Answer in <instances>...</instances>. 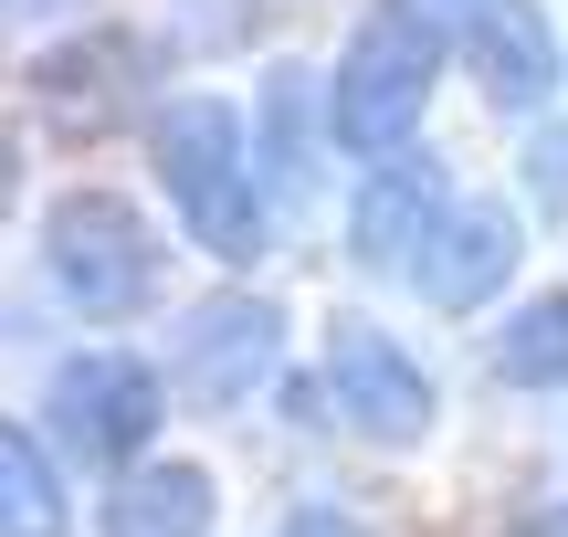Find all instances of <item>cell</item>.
Returning a JSON list of instances; mask_svg holds the SVG:
<instances>
[{
	"instance_id": "6da1fadb",
	"label": "cell",
	"mask_w": 568,
	"mask_h": 537,
	"mask_svg": "<svg viewBox=\"0 0 568 537\" xmlns=\"http://www.w3.org/2000/svg\"><path fill=\"white\" fill-rule=\"evenodd\" d=\"M432 74H443V21H432V0H368V21L337 53V84H326L337 148H358V159L410 148V126H422V105H432Z\"/></svg>"
},
{
	"instance_id": "7a4b0ae2",
	"label": "cell",
	"mask_w": 568,
	"mask_h": 537,
	"mask_svg": "<svg viewBox=\"0 0 568 537\" xmlns=\"http://www.w3.org/2000/svg\"><path fill=\"white\" fill-rule=\"evenodd\" d=\"M148 159H159V180H169V201H180V222H190L201 253H222V264L264 253V190H253V159H243V116H232L222 95L159 105Z\"/></svg>"
},
{
	"instance_id": "3957f363",
	"label": "cell",
	"mask_w": 568,
	"mask_h": 537,
	"mask_svg": "<svg viewBox=\"0 0 568 537\" xmlns=\"http://www.w3.org/2000/svg\"><path fill=\"white\" fill-rule=\"evenodd\" d=\"M42 264L84 316H138L159 295V232L116 190H63L53 222H42Z\"/></svg>"
},
{
	"instance_id": "277c9868",
	"label": "cell",
	"mask_w": 568,
	"mask_h": 537,
	"mask_svg": "<svg viewBox=\"0 0 568 537\" xmlns=\"http://www.w3.org/2000/svg\"><path fill=\"white\" fill-rule=\"evenodd\" d=\"M326 401H337V422L347 433H368V443H422L432 433V379H422V358L400 348V337H379L368 316H337L326 327Z\"/></svg>"
},
{
	"instance_id": "5b68a950",
	"label": "cell",
	"mask_w": 568,
	"mask_h": 537,
	"mask_svg": "<svg viewBox=\"0 0 568 537\" xmlns=\"http://www.w3.org/2000/svg\"><path fill=\"white\" fill-rule=\"evenodd\" d=\"M284 358V306H264V295H211V306L180 316V401H201V412H222V401L264 391Z\"/></svg>"
},
{
	"instance_id": "8992f818",
	"label": "cell",
	"mask_w": 568,
	"mask_h": 537,
	"mask_svg": "<svg viewBox=\"0 0 568 537\" xmlns=\"http://www.w3.org/2000/svg\"><path fill=\"white\" fill-rule=\"evenodd\" d=\"M53 412H63V433H74V454L138 464L169 401H159V369H148V358H63Z\"/></svg>"
},
{
	"instance_id": "52a82bcc",
	"label": "cell",
	"mask_w": 568,
	"mask_h": 537,
	"mask_svg": "<svg viewBox=\"0 0 568 537\" xmlns=\"http://www.w3.org/2000/svg\"><path fill=\"white\" fill-rule=\"evenodd\" d=\"M432 21H464V53L495 105H537L558 84V32L537 21V0H432Z\"/></svg>"
},
{
	"instance_id": "ba28073f",
	"label": "cell",
	"mask_w": 568,
	"mask_h": 537,
	"mask_svg": "<svg viewBox=\"0 0 568 537\" xmlns=\"http://www.w3.org/2000/svg\"><path fill=\"white\" fill-rule=\"evenodd\" d=\"M32 95H42L53 126H116V116H138V95H148V42L138 32L63 42V53L32 63Z\"/></svg>"
},
{
	"instance_id": "9c48e42d",
	"label": "cell",
	"mask_w": 568,
	"mask_h": 537,
	"mask_svg": "<svg viewBox=\"0 0 568 537\" xmlns=\"http://www.w3.org/2000/svg\"><path fill=\"white\" fill-rule=\"evenodd\" d=\"M443 222H453V190H443V169L432 159H389L379 180L358 190V264H379V274H422L432 264V243H443Z\"/></svg>"
},
{
	"instance_id": "30bf717a",
	"label": "cell",
	"mask_w": 568,
	"mask_h": 537,
	"mask_svg": "<svg viewBox=\"0 0 568 537\" xmlns=\"http://www.w3.org/2000/svg\"><path fill=\"white\" fill-rule=\"evenodd\" d=\"M516 243H527V232H516L495 201L453 211V222H443V243H432V264H422V295H432V306H453V316H464V306H485V295L516 274Z\"/></svg>"
},
{
	"instance_id": "8fae6325",
	"label": "cell",
	"mask_w": 568,
	"mask_h": 537,
	"mask_svg": "<svg viewBox=\"0 0 568 537\" xmlns=\"http://www.w3.org/2000/svg\"><path fill=\"white\" fill-rule=\"evenodd\" d=\"M211 475L201 464H138L116 485V537H211Z\"/></svg>"
},
{
	"instance_id": "7c38bea8",
	"label": "cell",
	"mask_w": 568,
	"mask_h": 537,
	"mask_svg": "<svg viewBox=\"0 0 568 537\" xmlns=\"http://www.w3.org/2000/svg\"><path fill=\"white\" fill-rule=\"evenodd\" d=\"M0 537H63V485L32 433H0Z\"/></svg>"
},
{
	"instance_id": "4fadbf2b",
	"label": "cell",
	"mask_w": 568,
	"mask_h": 537,
	"mask_svg": "<svg viewBox=\"0 0 568 537\" xmlns=\"http://www.w3.org/2000/svg\"><path fill=\"white\" fill-rule=\"evenodd\" d=\"M495 369L527 379V391L568 379V295H537V306H516V316H506V337H495Z\"/></svg>"
},
{
	"instance_id": "5bb4252c",
	"label": "cell",
	"mask_w": 568,
	"mask_h": 537,
	"mask_svg": "<svg viewBox=\"0 0 568 537\" xmlns=\"http://www.w3.org/2000/svg\"><path fill=\"white\" fill-rule=\"evenodd\" d=\"M305 95H316V84H305V63H284V74L264 84V126H274V180L295 190L305 180V159H316V148H305Z\"/></svg>"
},
{
	"instance_id": "9a60e30c",
	"label": "cell",
	"mask_w": 568,
	"mask_h": 537,
	"mask_svg": "<svg viewBox=\"0 0 568 537\" xmlns=\"http://www.w3.org/2000/svg\"><path fill=\"white\" fill-rule=\"evenodd\" d=\"M537 190H548V201H568V126H548V138H537Z\"/></svg>"
},
{
	"instance_id": "2e32d148",
	"label": "cell",
	"mask_w": 568,
	"mask_h": 537,
	"mask_svg": "<svg viewBox=\"0 0 568 537\" xmlns=\"http://www.w3.org/2000/svg\"><path fill=\"white\" fill-rule=\"evenodd\" d=\"M516 537H568V506H527V517H516Z\"/></svg>"
},
{
	"instance_id": "e0dca14e",
	"label": "cell",
	"mask_w": 568,
	"mask_h": 537,
	"mask_svg": "<svg viewBox=\"0 0 568 537\" xmlns=\"http://www.w3.org/2000/svg\"><path fill=\"white\" fill-rule=\"evenodd\" d=\"M11 11H53V0H11Z\"/></svg>"
}]
</instances>
